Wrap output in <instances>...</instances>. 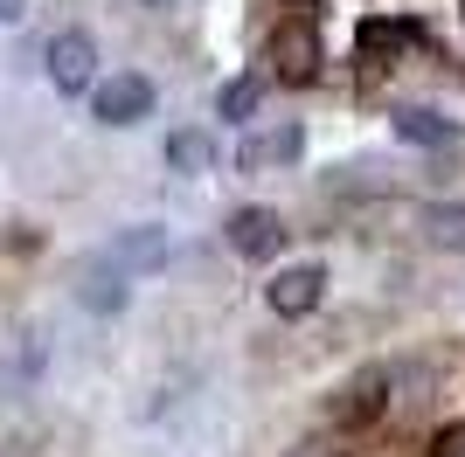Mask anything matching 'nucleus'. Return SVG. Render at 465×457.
<instances>
[{
    "label": "nucleus",
    "mask_w": 465,
    "mask_h": 457,
    "mask_svg": "<svg viewBox=\"0 0 465 457\" xmlns=\"http://www.w3.org/2000/svg\"><path fill=\"white\" fill-rule=\"evenodd\" d=\"M42 70H49V83H56L63 97H84L97 83V42L84 35V28H56L49 49H42Z\"/></svg>",
    "instance_id": "f257e3e1"
},
{
    "label": "nucleus",
    "mask_w": 465,
    "mask_h": 457,
    "mask_svg": "<svg viewBox=\"0 0 465 457\" xmlns=\"http://www.w3.org/2000/svg\"><path fill=\"white\" fill-rule=\"evenodd\" d=\"M91 112H97V125H139V118H153V83L139 70H118V76H104V83H91Z\"/></svg>",
    "instance_id": "f03ea898"
},
{
    "label": "nucleus",
    "mask_w": 465,
    "mask_h": 457,
    "mask_svg": "<svg viewBox=\"0 0 465 457\" xmlns=\"http://www.w3.org/2000/svg\"><path fill=\"white\" fill-rule=\"evenodd\" d=\"M112 270H125V277H139V270H160L167 257H174V236L160 222H133V228H118L112 236V249H97Z\"/></svg>",
    "instance_id": "7ed1b4c3"
},
{
    "label": "nucleus",
    "mask_w": 465,
    "mask_h": 457,
    "mask_svg": "<svg viewBox=\"0 0 465 457\" xmlns=\"http://www.w3.org/2000/svg\"><path fill=\"white\" fill-rule=\"evenodd\" d=\"M299 152H306V132L285 118V125H264V132L243 139V146H236V167L243 173H272V167H292Z\"/></svg>",
    "instance_id": "20e7f679"
},
{
    "label": "nucleus",
    "mask_w": 465,
    "mask_h": 457,
    "mask_svg": "<svg viewBox=\"0 0 465 457\" xmlns=\"http://www.w3.org/2000/svg\"><path fill=\"white\" fill-rule=\"evenodd\" d=\"M223 236H230L236 257L264 264V257H278V243H285V222H278V209H236L230 222H223Z\"/></svg>",
    "instance_id": "39448f33"
},
{
    "label": "nucleus",
    "mask_w": 465,
    "mask_h": 457,
    "mask_svg": "<svg viewBox=\"0 0 465 457\" xmlns=\"http://www.w3.org/2000/svg\"><path fill=\"white\" fill-rule=\"evenodd\" d=\"M320 291H327V270H320V264H285V270L272 277V291H264V298H272L278 319H306L312 305H320Z\"/></svg>",
    "instance_id": "423d86ee"
},
{
    "label": "nucleus",
    "mask_w": 465,
    "mask_h": 457,
    "mask_svg": "<svg viewBox=\"0 0 465 457\" xmlns=\"http://www.w3.org/2000/svg\"><path fill=\"white\" fill-rule=\"evenodd\" d=\"M125 298H133V277L112 270L104 257H91V264L77 270V305H91V312H125Z\"/></svg>",
    "instance_id": "0eeeda50"
},
{
    "label": "nucleus",
    "mask_w": 465,
    "mask_h": 457,
    "mask_svg": "<svg viewBox=\"0 0 465 457\" xmlns=\"http://www.w3.org/2000/svg\"><path fill=\"white\" fill-rule=\"evenodd\" d=\"M382 402H389V367H361V374L341 388V402H333V423H369Z\"/></svg>",
    "instance_id": "6e6552de"
},
{
    "label": "nucleus",
    "mask_w": 465,
    "mask_h": 457,
    "mask_svg": "<svg viewBox=\"0 0 465 457\" xmlns=\"http://www.w3.org/2000/svg\"><path fill=\"white\" fill-rule=\"evenodd\" d=\"M272 56L285 63L292 83H312V70H320V35H312L306 21H285V28L272 35Z\"/></svg>",
    "instance_id": "1a4fd4ad"
},
{
    "label": "nucleus",
    "mask_w": 465,
    "mask_h": 457,
    "mask_svg": "<svg viewBox=\"0 0 465 457\" xmlns=\"http://www.w3.org/2000/svg\"><path fill=\"white\" fill-rule=\"evenodd\" d=\"M160 160H167V173H209L215 167V139L209 132H167Z\"/></svg>",
    "instance_id": "9d476101"
},
{
    "label": "nucleus",
    "mask_w": 465,
    "mask_h": 457,
    "mask_svg": "<svg viewBox=\"0 0 465 457\" xmlns=\"http://www.w3.org/2000/svg\"><path fill=\"white\" fill-rule=\"evenodd\" d=\"M396 139H410V146H451L459 125L438 118V112H424V104H403V112H396Z\"/></svg>",
    "instance_id": "9b49d317"
},
{
    "label": "nucleus",
    "mask_w": 465,
    "mask_h": 457,
    "mask_svg": "<svg viewBox=\"0 0 465 457\" xmlns=\"http://www.w3.org/2000/svg\"><path fill=\"white\" fill-rule=\"evenodd\" d=\"M35 367H42V346L28 340V333H7V340H0V388L35 381Z\"/></svg>",
    "instance_id": "f8f14e48"
},
{
    "label": "nucleus",
    "mask_w": 465,
    "mask_h": 457,
    "mask_svg": "<svg viewBox=\"0 0 465 457\" xmlns=\"http://www.w3.org/2000/svg\"><path fill=\"white\" fill-rule=\"evenodd\" d=\"M424 228H430V243L465 249V201H438V209L424 215Z\"/></svg>",
    "instance_id": "ddd939ff"
},
{
    "label": "nucleus",
    "mask_w": 465,
    "mask_h": 457,
    "mask_svg": "<svg viewBox=\"0 0 465 457\" xmlns=\"http://www.w3.org/2000/svg\"><path fill=\"white\" fill-rule=\"evenodd\" d=\"M257 97H264V83H257V76H230V83L215 91V112H223V118H251Z\"/></svg>",
    "instance_id": "4468645a"
},
{
    "label": "nucleus",
    "mask_w": 465,
    "mask_h": 457,
    "mask_svg": "<svg viewBox=\"0 0 465 457\" xmlns=\"http://www.w3.org/2000/svg\"><path fill=\"white\" fill-rule=\"evenodd\" d=\"M438 457H465V423H451L445 437H438Z\"/></svg>",
    "instance_id": "2eb2a0df"
},
{
    "label": "nucleus",
    "mask_w": 465,
    "mask_h": 457,
    "mask_svg": "<svg viewBox=\"0 0 465 457\" xmlns=\"http://www.w3.org/2000/svg\"><path fill=\"white\" fill-rule=\"evenodd\" d=\"M285 457H341V451H333V443L327 437H306V443H292V451Z\"/></svg>",
    "instance_id": "dca6fc26"
},
{
    "label": "nucleus",
    "mask_w": 465,
    "mask_h": 457,
    "mask_svg": "<svg viewBox=\"0 0 465 457\" xmlns=\"http://www.w3.org/2000/svg\"><path fill=\"white\" fill-rule=\"evenodd\" d=\"M21 15H28V0H0V28H15Z\"/></svg>",
    "instance_id": "f3484780"
},
{
    "label": "nucleus",
    "mask_w": 465,
    "mask_h": 457,
    "mask_svg": "<svg viewBox=\"0 0 465 457\" xmlns=\"http://www.w3.org/2000/svg\"><path fill=\"white\" fill-rule=\"evenodd\" d=\"M146 7H167V0H146Z\"/></svg>",
    "instance_id": "a211bd4d"
}]
</instances>
